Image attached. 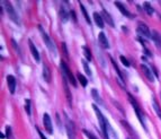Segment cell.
<instances>
[{
	"instance_id": "7402d4cb",
	"label": "cell",
	"mask_w": 161,
	"mask_h": 139,
	"mask_svg": "<svg viewBox=\"0 0 161 139\" xmlns=\"http://www.w3.org/2000/svg\"><path fill=\"white\" fill-rule=\"evenodd\" d=\"M80 9H81V13H82V15H83V17L86 18V21H87L88 24H91V21H90V18H89V15H88L86 8H85V6H83L82 4H80Z\"/></svg>"
},
{
	"instance_id": "ffe728a7",
	"label": "cell",
	"mask_w": 161,
	"mask_h": 139,
	"mask_svg": "<svg viewBox=\"0 0 161 139\" xmlns=\"http://www.w3.org/2000/svg\"><path fill=\"white\" fill-rule=\"evenodd\" d=\"M143 8H144V10H145L146 14L150 15V16H151V15L154 13L153 8H152V6H151L149 2H144V4H143Z\"/></svg>"
},
{
	"instance_id": "8fae6325",
	"label": "cell",
	"mask_w": 161,
	"mask_h": 139,
	"mask_svg": "<svg viewBox=\"0 0 161 139\" xmlns=\"http://www.w3.org/2000/svg\"><path fill=\"white\" fill-rule=\"evenodd\" d=\"M7 85L9 88V92L11 94H14L15 91H16V78L11 75H8L7 76Z\"/></svg>"
},
{
	"instance_id": "f546056e",
	"label": "cell",
	"mask_w": 161,
	"mask_h": 139,
	"mask_svg": "<svg viewBox=\"0 0 161 139\" xmlns=\"http://www.w3.org/2000/svg\"><path fill=\"white\" fill-rule=\"evenodd\" d=\"M10 136H11V128L8 125L7 127V132H6V138H10Z\"/></svg>"
},
{
	"instance_id": "5b68a950",
	"label": "cell",
	"mask_w": 161,
	"mask_h": 139,
	"mask_svg": "<svg viewBox=\"0 0 161 139\" xmlns=\"http://www.w3.org/2000/svg\"><path fill=\"white\" fill-rule=\"evenodd\" d=\"M136 32L140 36L145 37V38H152V33L149 29V26L145 25L144 23H139L138 24V29H136Z\"/></svg>"
},
{
	"instance_id": "4dcf8cb0",
	"label": "cell",
	"mask_w": 161,
	"mask_h": 139,
	"mask_svg": "<svg viewBox=\"0 0 161 139\" xmlns=\"http://www.w3.org/2000/svg\"><path fill=\"white\" fill-rule=\"evenodd\" d=\"M152 71H153V75L155 76V77H159V75H158V71H157L155 67H152Z\"/></svg>"
},
{
	"instance_id": "3957f363",
	"label": "cell",
	"mask_w": 161,
	"mask_h": 139,
	"mask_svg": "<svg viewBox=\"0 0 161 139\" xmlns=\"http://www.w3.org/2000/svg\"><path fill=\"white\" fill-rule=\"evenodd\" d=\"M2 6H5V10H6V13H7L8 16H9V18H10L13 22L16 23L17 25H19V24H20V22H19V17H18L17 13L15 11L13 5H11L9 1H4V2H2Z\"/></svg>"
},
{
	"instance_id": "7c38bea8",
	"label": "cell",
	"mask_w": 161,
	"mask_h": 139,
	"mask_svg": "<svg viewBox=\"0 0 161 139\" xmlns=\"http://www.w3.org/2000/svg\"><path fill=\"white\" fill-rule=\"evenodd\" d=\"M102 17L104 18V22H106L109 26H112V27H114L115 26V23H114V21H113V18H112V16H110L108 13H107V10L106 9H102Z\"/></svg>"
},
{
	"instance_id": "9a60e30c",
	"label": "cell",
	"mask_w": 161,
	"mask_h": 139,
	"mask_svg": "<svg viewBox=\"0 0 161 139\" xmlns=\"http://www.w3.org/2000/svg\"><path fill=\"white\" fill-rule=\"evenodd\" d=\"M115 6L118 8V10L122 13V15H124L125 17H133V15L127 10V8L125 7L123 4H121V2H115Z\"/></svg>"
},
{
	"instance_id": "d6986e66",
	"label": "cell",
	"mask_w": 161,
	"mask_h": 139,
	"mask_svg": "<svg viewBox=\"0 0 161 139\" xmlns=\"http://www.w3.org/2000/svg\"><path fill=\"white\" fill-rule=\"evenodd\" d=\"M91 96H93V98H94V101H95L97 104H102V98H100V96L98 94V91L97 89H91Z\"/></svg>"
},
{
	"instance_id": "1f68e13d",
	"label": "cell",
	"mask_w": 161,
	"mask_h": 139,
	"mask_svg": "<svg viewBox=\"0 0 161 139\" xmlns=\"http://www.w3.org/2000/svg\"><path fill=\"white\" fill-rule=\"evenodd\" d=\"M11 44L14 45V48H15V49H16V50H18V46H17V43H16V41H15L14 38L11 40Z\"/></svg>"
},
{
	"instance_id": "83f0119b",
	"label": "cell",
	"mask_w": 161,
	"mask_h": 139,
	"mask_svg": "<svg viewBox=\"0 0 161 139\" xmlns=\"http://www.w3.org/2000/svg\"><path fill=\"white\" fill-rule=\"evenodd\" d=\"M82 132H83V135H86V136H87L88 139H97L95 136L91 133V132H89L88 130H82Z\"/></svg>"
},
{
	"instance_id": "f1b7e54d",
	"label": "cell",
	"mask_w": 161,
	"mask_h": 139,
	"mask_svg": "<svg viewBox=\"0 0 161 139\" xmlns=\"http://www.w3.org/2000/svg\"><path fill=\"white\" fill-rule=\"evenodd\" d=\"M25 109H26L27 114L30 115V101H29V100H26V105H25Z\"/></svg>"
},
{
	"instance_id": "44dd1931",
	"label": "cell",
	"mask_w": 161,
	"mask_h": 139,
	"mask_svg": "<svg viewBox=\"0 0 161 139\" xmlns=\"http://www.w3.org/2000/svg\"><path fill=\"white\" fill-rule=\"evenodd\" d=\"M77 77H78V81H79V83H80L81 85L83 87H86L88 85V81L86 79V77L83 75H81V73H77Z\"/></svg>"
},
{
	"instance_id": "e0dca14e",
	"label": "cell",
	"mask_w": 161,
	"mask_h": 139,
	"mask_svg": "<svg viewBox=\"0 0 161 139\" xmlns=\"http://www.w3.org/2000/svg\"><path fill=\"white\" fill-rule=\"evenodd\" d=\"M152 40H153L154 44L161 49V34L159 32H157V31H153L152 32Z\"/></svg>"
},
{
	"instance_id": "2e32d148",
	"label": "cell",
	"mask_w": 161,
	"mask_h": 139,
	"mask_svg": "<svg viewBox=\"0 0 161 139\" xmlns=\"http://www.w3.org/2000/svg\"><path fill=\"white\" fill-rule=\"evenodd\" d=\"M94 21H95V24L99 27V29H102L104 27V18L102 17V15L99 13H94Z\"/></svg>"
},
{
	"instance_id": "9c48e42d",
	"label": "cell",
	"mask_w": 161,
	"mask_h": 139,
	"mask_svg": "<svg viewBox=\"0 0 161 139\" xmlns=\"http://www.w3.org/2000/svg\"><path fill=\"white\" fill-rule=\"evenodd\" d=\"M141 70H142V73H144V76H145L149 81H151V83H153L154 81L153 73H152V70H151L149 67L145 66V65H141Z\"/></svg>"
},
{
	"instance_id": "4fadbf2b",
	"label": "cell",
	"mask_w": 161,
	"mask_h": 139,
	"mask_svg": "<svg viewBox=\"0 0 161 139\" xmlns=\"http://www.w3.org/2000/svg\"><path fill=\"white\" fill-rule=\"evenodd\" d=\"M98 41H99V44L102 45L104 49H108V48H109L108 40H107V37H106V35H105L104 32H100V33H99V35H98Z\"/></svg>"
},
{
	"instance_id": "484cf974",
	"label": "cell",
	"mask_w": 161,
	"mask_h": 139,
	"mask_svg": "<svg viewBox=\"0 0 161 139\" xmlns=\"http://www.w3.org/2000/svg\"><path fill=\"white\" fill-rule=\"evenodd\" d=\"M110 60H112V62H113V66H114V68H115V70H116V73H117V75H118V77L119 78H122V81H123V75H122V73L119 71V69H118V67H117V65H116V62L113 60V58L110 57Z\"/></svg>"
},
{
	"instance_id": "277c9868",
	"label": "cell",
	"mask_w": 161,
	"mask_h": 139,
	"mask_svg": "<svg viewBox=\"0 0 161 139\" xmlns=\"http://www.w3.org/2000/svg\"><path fill=\"white\" fill-rule=\"evenodd\" d=\"M127 97H129V101H130V103L132 104V106H133V109H134V111H135L136 115H138V118H139L140 122L142 123L143 128H145V125H144V118H143V113H142V111H141V109H140V106H139V104H138V102H136V100H135V98H134V97H133L131 94H127Z\"/></svg>"
},
{
	"instance_id": "4316f807",
	"label": "cell",
	"mask_w": 161,
	"mask_h": 139,
	"mask_svg": "<svg viewBox=\"0 0 161 139\" xmlns=\"http://www.w3.org/2000/svg\"><path fill=\"white\" fill-rule=\"evenodd\" d=\"M119 59H121V61H122V63L124 65L125 67H130V62H129V60L125 58L124 56H121L119 57Z\"/></svg>"
},
{
	"instance_id": "ac0fdd59",
	"label": "cell",
	"mask_w": 161,
	"mask_h": 139,
	"mask_svg": "<svg viewBox=\"0 0 161 139\" xmlns=\"http://www.w3.org/2000/svg\"><path fill=\"white\" fill-rule=\"evenodd\" d=\"M43 78L46 83H50V81H51V73H50V69L47 68L46 65H43Z\"/></svg>"
},
{
	"instance_id": "603a6c76",
	"label": "cell",
	"mask_w": 161,
	"mask_h": 139,
	"mask_svg": "<svg viewBox=\"0 0 161 139\" xmlns=\"http://www.w3.org/2000/svg\"><path fill=\"white\" fill-rule=\"evenodd\" d=\"M82 67H83V70L86 71V73H87L88 76H91V70H90V67H89V65H88V62L83 59L82 61Z\"/></svg>"
},
{
	"instance_id": "d4e9b609",
	"label": "cell",
	"mask_w": 161,
	"mask_h": 139,
	"mask_svg": "<svg viewBox=\"0 0 161 139\" xmlns=\"http://www.w3.org/2000/svg\"><path fill=\"white\" fill-rule=\"evenodd\" d=\"M153 109H154V111H155V113H157V115L161 119V109H160V106L157 104V102L154 101V98H153Z\"/></svg>"
},
{
	"instance_id": "ba28073f",
	"label": "cell",
	"mask_w": 161,
	"mask_h": 139,
	"mask_svg": "<svg viewBox=\"0 0 161 139\" xmlns=\"http://www.w3.org/2000/svg\"><path fill=\"white\" fill-rule=\"evenodd\" d=\"M43 123H44V128H45V130L49 132V133H53V125H52L51 118H50V115H49L47 113H44Z\"/></svg>"
},
{
	"instance_id": "5bb4252c",
	"label": "cell",
	"mask_w": 161,
	"mask_h": 139,
	"mask_svg": "<svg viewBox=\"0 0 161 139\" xmlns=\"http://www.w3.org/2000/svg\"><path fill=\"white\" fill-rule=\"evenodd\" d=\"M68 81H66V76L63 73V86H64V91H66V98H68V102L69 104L71 105V102H72V95H71V92H70V89L68 87Z\"/></svg>"
},
{
	"instance_id": "d6a6232c",
	"label": "cell",
	"mask_w": 161,
	"mask_h": 139,
	"mask_svg": "<svg viewBox=\"0 0 161 139\" xmlns=\"http://www.w3.org/2000/svg\"><path fill=\"white\" fill-rule=\"evenodd\" d=\"M37 132H38V135H40V137H41V139H46L45 137H44V135L42 133V132H41V130H40L38 128H37Z\"/></svg>"
},
{
	"instance_id": "7a4b0ae2",
	"label": "cell",
	"mask_w": 161,
	"mask_h": 139,
	"mask_svg": "<svg viewBox=\"0 0 161 139\" xmlns=\"http://www.w3.org/2000/svg\"><path fill=\"white\" fill-rule=\"evenodd\" d=\"M38 29H40V32H41V34H42V36H43L44 43L46 44L49 51L51 52L53 56H56V48H55V44H54V42H53V40H52L51 37L49 36V35L44 32L43 29H42V26H38Z\"/></svg>"
},
{
	"instance_id": "52a82bcc",
	"label": "cell",
	"mask_w": 161,
	"mask_h": 139,
	"mask_svg": "<svg viewBox=\"0 0 161 139\" xmlns=\"http://www.w3.org/2000/svg\"><path fill=\"white\" fill-rule=\"evenodd\" d=\"M66 135H68V139H77V137H76L74 123H73L69 118H66Z\"/></svg>"
},
{
	"instance_id": "6da1fadb",
	"label": "cell",
	"mask_w": 161,
	"mask_h": 139,
	"mask_svg": "<svg viewBox=\"0 0 161 139\" xmlns=\"http://www.w3.org/2000/svg\"><path fill=\"white\" fill-rule=\"evenodd\" d=\"M93 109H94L96 115H97V118H98V122H99L100 129H102V135H104V138L109 139V136H108V128H109V123H108V121L106 120V118L104 117V114L100 112V110L98 109L97 105L93 104Z\"/></svg>"
},
{
	"instance_id": "836d02e7",
	"label": "cell",
	"mask_w": 161,
	"mask_h": 139,
	"mask_svg": "<svg viewBox=\"0 0 161 139\" xmlns=\"http://www.w3.org/2000/svg\"><path fill=\"white\" fill-rule=\"evenodd\" d=\"M160 18H161V15H160Z\"/></svg>"
},
{
	"instance_id": "8992f818",
	"label": "cell",
	"mask_w": 161,
	"mask_h": 139,
	"mask_svg": "<svg viewBox=\"0 0 161 139\" xmlns=\"http://www.w3.org/2000/svg\"><path fill=\"white\" fill-rule=\"evenodd\" d=\"M61 68H62V71H63V73L66 75V77H68V79H69V81L72 84L73 86H77V81H76V78H74V76L72 75V73H71V70L69 69V67H68V65H66V62L63 61V60H61Z\"/></svg>"
},
{
	"instance_id": "e575fe53",
	"label": "cell",
	"mask_w": 161,
	"mask_h": 139,
	"mask_svg": "<svg viewBox=\"0 0 161 139\" xmlns=\"http://www.w3.org/2000/svg\"><path fill=\"white\" fill-rule=\"evenodd\" d=\"M126 139H130V138H126Z\"/></svg>"
},
{
	"instance_id": "30bf717a",
	"label": "cell",
	"mask_w": 161,
	"mask_h": 139,
	"mask_svg": "<svg viewBox=\"0 0 161 139\" xmlns=\"http://www.w3.org/2000/svg\"><path fill=\"white\" fill-rule=\"evenodd\" d=\"M28 45H29V50L32 52V56H33L34 60H35L36 62H40V60H41V59H40V53L37 51L35 44L32 42V40H28Z\"/></svg>"
},
{
	"instance_id": "cb8c5ba5",
	"label": "cell",
	"mask_w": 161,
	"mask_h": 139,
	"mask_svg": "<svg viewBox=\"0 0 161 139\" xmlns=\"http://www.w3.org/2000/svg\"><path fill=\"white\" fill-rule=\"evenodd\" d=\"M82 51H83V53H85V57H86V59H87L88 61H90V60L93 59V57H91V52L89 51V49H88V48H86V46H82Z\"/></svg>"
}]
</instances>
